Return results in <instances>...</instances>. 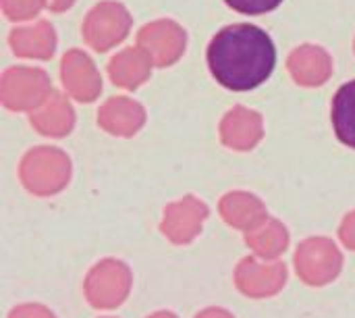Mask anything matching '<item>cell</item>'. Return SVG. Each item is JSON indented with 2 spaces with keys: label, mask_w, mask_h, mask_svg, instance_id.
<instances>
[{
  "label": "cell",
  "mask_w": 355,
  "mask_h": 318,
  "mask_svg": "<svg viewBox=\"0 0 355 318\" xmlns=\"http://www.w3.org/2000/svg\"><path fill=\"white\" fill-rule=\"evenodd\" d=\"M208 67L214 79L231 92L260 87L277 67V46L258 25L223 27L208 46Z\"/></svg>",
  "instance_id": "1"
},
{
  "label": "cell",
  "mask_w": 355,
  "mask_h": 318,
  "mask_svg": "<svg viewBox=\"0 0 355 318\" xmlns=\"http://www.w3.org/2000/svg\"><path fill=\"white\" fill-rule=\"evenodd\" d=\"M331 119L337 140L355 150V79L343 83L337 90L333 98Z\"/></svg>",
  "instance_id": "2"
},
{
  "label": "cell",
  "mask_w": 355,
  "mask_h": 318,
  "mask_svg": "<svg viewBox=\"0 0 355 318\" xmlns=\"http://www.w3.org/2000/svg\"><path fill=\"white\" fill-rule=\"evenodd\" d=\"M233 10L243 15H264L283 4V0H225Z\"/></svg>",
  "instance_id": "3"
}]
</instances>
